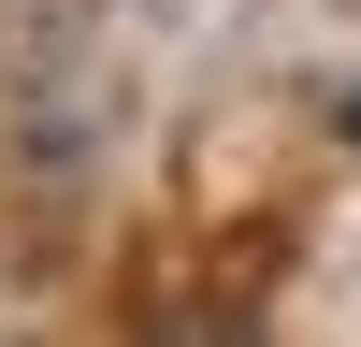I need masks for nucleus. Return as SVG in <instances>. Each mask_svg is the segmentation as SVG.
Segmentation results:
<instances>
[{"instance_id": "nucleus-1", "label": "nucleus", "mask_w": 361, "mask_h": 347, "mask_svg": "<svg viewBox=\"0 0 361 347\" xmlns=\"http://www.w3.org/2000/svg\"><path fill=\"white\" fill-rule=\"evenodd\" d=\"M347 130H361V102H347Z\"/></svg>"}]
</instances>
